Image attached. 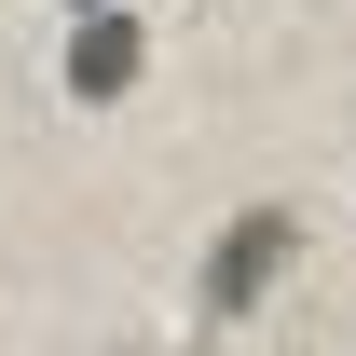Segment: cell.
<instances>
[{"label":"cell","instance_id":"obj_1","mask_svg":"<svg viewBox=\"0 0 356 356\" xmlns=\"http://www.w3.org/2000/svg\"><path fill=\"white\" fill-rule=\"evenodd\" d=\"M288 247H302V220H288V206H247V220L206 247V302H220V315H247L274 274H288Z\"/></svg>","mask_w":356,"mask_h":356},{"label":"cell","instance_id":"obj_2","mask_svg":"<svg viewBox=\"0 0 356 356\" xmlns=\"http://www.w3.org/2000/svg\"><path fill=\"white\" fill-rule=\"evenodd\" d=\"M137 55H151V28H137V14H83V42H69V96H124Z\"/></svg>","mask_w":356,"mask_h":356}]
</instances>
